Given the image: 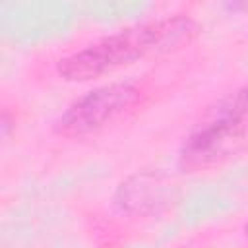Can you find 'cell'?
Instances as JSON below:
<instances>
[{
  "label": "cell",
  "instance_id": "1",
  "mask_svg": "<svg viewBox=\"0 0 248 248\" xmlns=\"http://www.w3.org/2000/svg\"><path fill=\"white\" fill-rule=\"evenodd\" d=\"M198 33L194 19L186 16L161 17L136 23L105 35L58 62V74L68 81H87L110 74L122 66L151 54L178 48Z\"/></svg>",
  "mask_w": 248,
  "mask_h": 248
},
{
  "label": "cell",
  "instance_id": "2",
  "mask_svg": "<svg viewBox=\"0 0 248 248\" xmlns=\"http://www.w3.org/2000/svg\"><path fill=\"white\" fill-rule=\"evenodd\" d=\"M140 95L141 91L128 81L101 85L76 99L62 112L56 128L60 134L70 138L97 132L128 112L140 101Z\"/></svg>",
  "mask_w": 248,
  "mask_h": 248
},
{
  "label": "cell",
  "instance_id": "3",
  "mask_svg": "<svg viewBox=\"0 0 248 248\" xmlns=\"http://www.w3.org/2000/svg\"><path fill=\"white\" fill-rule=\"evenodd\" d=\"M246 136V114L232 103L223 101L213 116L194 130L182 147V165L188 169H203L227 157Z\"/></svg>",
  "mask_w": 248,
  "mask_h": 248
},
{
  "label": "cell",
  "instance_id": "4",
  "mask_svg": "<svg viewBox=\"0 0 248 248\" xmlns=\"http://www.w3.org/2000/svg\"><path fill=\"white\" fill-rule=\"evenodd\" d=\"M244 95H246V101H248V87L244 89Z\"/></svg>",
  "mask_w": 248,
  "mask_h": 248
}]
</instances>
